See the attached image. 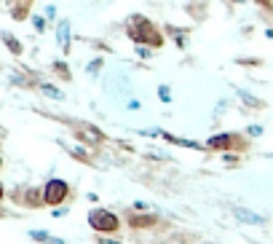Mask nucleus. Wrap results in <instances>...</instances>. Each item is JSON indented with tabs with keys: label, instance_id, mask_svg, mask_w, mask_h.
<instances>
[{
	"label": "nucleus",
	"instance_id": "nucleus-14",
	"mask_svg": "<svg viewBox=\"0 0 273 244\" xmlns=\"http://www.w3.org/2000/svg\"><path fill=\"white\" fill-rule=\"evenodd\" d=\"M158 97H161L163 102H169V99H172V91L166 89V86H158Z\"/></svg>",
	"mask_w": 273,
	"mask_h": 244
},
{
	"label": "nucleus",
	"instance_id": "nucleus-7",
	"mask_svg": "<svg viewBox=\"0 0 273 244\" xmlns=\"http://www.w3.org/2000/svg\"><path fill=\"white\" fill-rule=\"evenodd\" d=\"M236 217H239V220H244V223H252V226H260V223H263V220L265 217H260V215H255V212H249V209H236Z\"/></svg>",
	"mask_w": 273,
	"mask_h": 244
},
{
	"label": "nucleus",
	"instance_id": "nucleus-9",
	"mask_svg": "<svg viewBox=\"0 0 273 244\" xmlns=\"http://www.w3.org/2000/svg\"><path fill=\"white\" fill-rule=\"evenodd\" d=\"M30 236L38 239V241H43V244H65V241H59V239H54V236H49V234H43V231H32Z\"/></svg>",
	"mask_w": 273,
	"mask_h": 244
},
{
	"label": "nucleus",
	"instance_id": "nucleus-12",
	"mask_svg": "<svg viewBox=\"0 0 273 244\" xmlns=\"http://www.w3.org/2000/svg\"><path fill=\"white\" fill-rule=\"evenodd\" d=\"M51 67H54V73H59V75H62L65 80H70V78H73V75H70V67H67L65 62H54Z\"/></svg>",
	"mask_w": 273,
	"mask_h": 244
},
{
	"label": "nucleus",
	"instance_id": "nucleus-16",
	"mask_svg": "<svg viewBox=\"0 0 273 244\" xmlns=\"http://www.w3.org/2000/svg\"><path fill=\"white\" fill-rule=\"evenodd\" d=\"M255 3H260L265 11H273V3H270V0H255Z\"/></svg>",
	"mask_w": 273,
	"mask_h": 244
},
{
	"label": "nucleus",
	"instance_id": "nucleus-19",
	"mask_svg": "<svg viewBox=\"0 0 273 244\" xmlns=\"http://www.w3.org/2000/svg\"><path fill=\"white\" fill-rule=\"evenodd\" d=\"M25 3H32V0H25Z\"/></svg>",
	"mask_w": 273,
	"mask_h": 244
},
{
	"label": "nucleus",
	"instance_id": "nucleus-8",
	"mask_svg": "<svg viewBox=\"0 0 273 244\" xmlns=\"http://www.w3.org/2000/svg\"><path fill=\"white\" fill-rule=\"evenodd\" d=\"M30 16V3H25V0H22L19 6H14L11 8V19H16V22H25Z\"/></svg>",
	"mask_w": 273,
	"mask_h": 244
},
{
	"label": "nucleus",
	"instance_id": "nucleus-15",
	"mask_svg": "<svg viewBox=\"0 0 273 244\" xmlns=\"http://www.w3.org/2000/svg\"><path fill=\"white\" fill-rule=\"evenodd\" d=\"M137 54L142 56V59H148V56H150V49H145V46H137Z\"/></svg>",
	"mask_w": 273,
	"mask_h": 244
},
{
	"label": "nucleus",
	"instance_id": "nucleus-11",
	"mask_svg": "<svg viewBox=\"0 0 273 244\" xmlns=\"http://www.w3.org/2000/svg\"><path fill=\"white\" fill-rule=\"evenodd\" d=\"M129 223H132L134 228H145V226H153V217H137V215H132V217H129Z\"/></svg>",
	"mask_w": 273,
	"mask_h": 244
},
{
	"label": "nucleus",
	"instance_id": "nucleus-4",
	"mask_svg": "<svg viewBox=\"0 0 273 244\" xmlns=\"http://www.w3.org/2000/svg\"><path fill=\"white\" fill-rule=\"evenodd\" d=\"M236 139H239L236 134H215V137H212L206 145H209L212 150H225V148H233Z\"/></svg>",
	"mask_w": 273,
	"mask_h": 244
},
{
	"label": "nucleus",
	"instance_id": "nucleus-3",
	"mask_svg": "<svg viewBox=\"0 0 273 244\" xmlns=\"http://www.w3.org/2000/svg\"><path fill=\"white\" fill-rule=\"evenodd\" d=\"M67 182L65 180H49L46 182V191H43V201L46 204H62L67 199Z\"/></svg>",
	"mask_w": 273,
	"mask_h": 244
},
{
	"label": "nucleus",
	"instance_id": "nucleus-2",
	"mask_svg": "<svg viewBox=\"0 0 273 244\" xmlns=\"http://www.w3.org/2000/svg\"><path fill=\"white\" fill-rule=\"evenodd\" d=\"M89 226L94 231H104V234H113V231H118V217L113 212H108V209H94V212L89 215Z\"/></svg>",
	"mask_w": 273,
	"mask_h": 244
},
{
	"label": "nucleus",
	"instance_id": "nucleus-10",
	"mask_svg": "<svg viewBox=\"0 0 273 244\" xmlns=\"http://www.w3.org/2000/svg\"><path fill=\"white\" fill-rule=\"evenodd\" d=\"M40 91H43L46 97H51V99H62V91L54 89V86H49V84H40Z\"/></svg>",
	"mask_w": 273,
	"mask_h": 244
},
{
	"label": "nucleus",
	"instance_id": "nucleus-17",
	"mask_svg": "<svg viewBox=\"0 0 273 244\" xmlns=\"http://www.w3.org/2000/svg\"><path fill=\"white\" fill-rule=\"evenodd\" d=\"M99 65H102V59H97V62H91V65H89V70H91V73H97V70H99Z\"/></svg>",
	"mask_w": 273,
	"mask_h": 244
},
{
	"label": "nucleus",
	"instance_id": "nucleus-5",
	"mask_svg": "<svg viewBox=\"0 0 273 244\" xmlns=\"http://www.w3.org/2000/svg\"><path fill=\"white\" fill-rule=\"evenodd\" d=\"M56 40L62 43V49H65V54H67V51H70V22H67V19H62V22H59Z\"/></svg>",
	"mask_w": 273,
	"mask_h": 244
},
{
	"label": "nucleus",
	"instance_id": "nucleus-1",
	"mask_svg": "<svg viewBox=\"0 0 273 244\" xmlns=\"http://www.w3.org/2000/svg\"><path fill=\"white\" fill-rule=\"evenodd\" d=\"M126 32H129V38H132L137 46H145L148 43V49H161V46H163V35L158 32V27L153 25L150 19L139 16V14L129 16Z\"/></svg>",
	"mask_w": 273,
	"mask_h": 244
},
{
	"label": "nucleus",
	"instance_id": "nucleus-6",
	"mask_svg": "<svg viewBox=\"0 0 273 244\" xmlns=\"http://www.w3.org/2000/svg\"><path fill=\"white\" fill-rule=\"evenodd\" d=\"M0 40H3V43H6V49H8L11 54H16V56H19L22 51H25V46H22V43H19L11 32H0Z\"/></svg>",
	"mask_w": 273,
	"mask_h": 244
},
{
	"label": "nucleus",
	"instance_id": "nucleus-18",
	"mask_svg": "<svg viewBox=\"0 0 273 244\" xmlns=\"http://www.w3.org/2000/svg\"><path fill=\"white\" fill-rule=\"evenodd\" d=\"M0 199H3V185H0Z\"/></svg>",
	"mask_w": 273,
	"mask_h": 244
},
{
	"label": "nucleus",
	"instance_id": "nucleus-13",
	"mask_svg": "<svg viewBox=\"0 0 273 244\" xmlns=\"http://www.w3.org/2000/svg\"><path fill=\"white\" fill-rule=\"evenodd\" d=\"M32 25H35V30H38V32H43L46 30V19L43 16H32Z\"/></svg>",
	"mask_w": 273,
	"mask_h": 244
},
{
	"label": "nucleus",
	"instance_id": "nucleus-20",
	"mask_svg": "<svg viewBox=\"0 0 273 244\" xmlns=\"http://www.w3.org/2000/svg\"><path fill=\"white\" fill-rule=\"evenodd\" d=\"M0 167H3V161H0Z\"/></svg>",
	"mask_w": 273,
	"mask_h": 244
}]
</instances>
